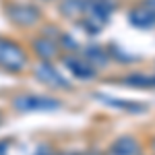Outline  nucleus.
<instances>
[{
  "label": "nucleus",
  "mask_w": 155,
  "mask_h": 155,
  "mask_svg": "<svg viewBox=\"0 0 155 155\" xmlns=\"http://www.w3.org/2000/svg\"><path fill=\"white\" fill-rule=\"evenodd\" d=\"M31 66V52L21 41L0 35V71L8 74H23Z\"/></svg>",
  "instance_id": "obj_1"
},
{
  "label": "nucleus",
  "mask_w": 155,
  "mask_h": 155,
  "mask_svg": "<svg viewBox=\"0 0 155 155\" xmlns=\"http://www.w3.org/2000/svg\"><path fill=\"white\" fill-rule=\"evenodd\" d=\"M4 17L8 23L17 29H35L44 21V12L35 2H23V0H6L4 2Z\"/></svg>",
  "instance_id": "obj_2"
},
{
  "label": "nucleus",
  "mask_w": 155,
  "mask_h": 155,
  "mask_svg": "<svg viewBox=\"0 0 155 155\" xmlns=\"http://www.w3.org/2000/svg\"><path fill=\"white\" fill-rule=\"evenodd\" d=\"M12 107L17 112H52L62 107V101L39 93H19L12 97Z\"/></svg>",
  "instance_id": "obj_3"
},
{
  "label": "nucleus",
  "mask_w": 155,
  "mask_h": 155,
  "mask_svg": "<svg viewBox=\"0 0 155 155\" xmlns=\"http://www.w3.org/2000/svg\"><path fill=\"white\" fill-rule=\"evenodd\" d=\"M29 52L39 62H54V60L62 58V48H60L58 39L46 35L41 31L29 39Z\"/></svg>",
  "instance_id": "obj_4"
},
{
  "label": "nucleus",
  "mask_w": 155,
  "mask_h": 155,
  "mask_svg": "<svg viewBox=\"0 0 155 155\" xmlns=\"http://www.w3.org/2000/svg\"><path fill=\"white\" fill-rule=\"evenodd\" d=\"M33 74L39 83L48 85L50 89H68L71 87V81L54 66V62H39L37 60V64L33 66Z\"/></svg>",
  "instance_id": "obj_5"
},
{
  "label": "nucleus",
  "mask_w": 155,
  "mask_h": 155,
  "mask_svg": "<svg viewBox=\"0 0 155 155\" xmlns=\"http://www.w3.org/2000/svg\"><path fill=\"white\" fill-rule=\"evenodd\" d=\"M62 64H64L66 71L71 72L74 79H79V81H93V79L97 77V66L91 64L85 56L62 54Z\"/></svg>",
  "instance_id": "obj_6"
},
{
  "label": "nucleus",
  "mask_w": 155,
  "mask_h": 155,
  "mask_svg": "<svg viewBox=\"0 0 155 155\" xmlns=\"http://www.w3.org/2000/svg\"><path fill=\"white\" fill-rule=\"evenodd\" d=\"M128 23L137 29L155 27V0H143L128 11Z\"/></svg>",
  "instance_id": "obj_7"
},
{
  "label": "nucleus",
  "mask_w": 155,
  "mask_h": 155,
  "mask_svg": "<svg viewBox=\"0 0 155 155\" xmlns=\"http://www.w3.org/2000/svg\"><path fill=\"white\" fill-rule=\"evenodd\" d=\"M58 11L62 17L77 21L87 15V0H58Z\"/></svg>",
  "instance_id": "obj_8"
},
{
  "label": "nucleus",
  "mask_w": 155,
  "mask_h": 155,
  "mask_svg": "<svg viewBox=\"0 0 155 155\" xmlns=\"http://www.w3.org/2000/svg\"><path fill=\"white\" fill-rule=\"evenodd\" d=\"M83 56L91 64H95L97 68L99 66H106V64H110L112 62V56H110V50L104 48V46H97V44H91V46H87V48L83 50Z\"/></svg>",
  "instance_id": "obj_9"
},
{
  "label": "nucleus",
  "mask_w": 155,
  "mask_h": 155,
  "mask_svg": "<svg viewBox=\"0 0 155 155\" xmlns=\"http://www.w3.org/2000/svg\"><path fill=\"white\" fill-rule=\"evenodd\" d=\"M120 83L126 85V87L151 89V87H155V77H153V74H145V72H132V74H126Z\"/></svg>",
  "instance_id": "obj_10"
},
{
  "label": "nucleus",
  "mask_w": 155,
  "mask_h": 155,
  "mask_svg": "<svg viewBox=\"0 0 155 155\" xmlns=\"http://www.w3.org/2000/svg\"><path fill=\"white\" fill-rule=\"evenodd\" d=\"M137 151H139V143L132 137H122V139H118L116 143L112 145V149H110L112 155H134Z\"/></svg>",
  "instance_id": "obj_11"
},
{
  "label": "nucleus",
  "mask_w": 155,
  "mask_h": 155,
  "mask_svg": "<svg viewBox=\"0 0 155 155\" xmlns=\"http://www.w3.org/2000/svg\"><path fill=\"white\" fill-rule=\"evenodd\" d=\"M74 23L79 25L85 33H89V35H97V33H101V29H104V25L97 23L95 19H91V17H81V19H77Z\"/></svg>",
  "instance_id": "obj_12"
},
{
  "label": "nucleus",
  "mask_w": 155,
  "mask_h": 155,
  "mask_svg": "<svg viewBox=\"0 0 155 155\" xmlns=\"http://www.w3.org/2000/svg\"><path fill=\"white\" fill-rule=\"evenodd\" d=\"M58 44H60V48H62V54H71V52H77L79 50V41L71 33H64V31L60 33Z\"/></svg>",
  "instance_id": "obj_13"
},
{
  "label": "nucleus",
  "mask_w": 155,
  "mask_h": 155,
  "mask_svg": "<svg viewBox=\"0 0 155 155\" xmlns=\"http://www.w3.org/2000/svg\"><path fill=\"white\" fill-rule=\"evenodd\" d=\"M104 101L114 107H124L126 112H145V104H137V101H120V99H104Z\"/></svg>",
  "instance_id": "obj_14"
},
{
  "label": "nucleus",
  "mask_w": 155,
  "mask_h": 155,
  "mask_svg": "<svg viewBox=\"0 0 155 155\" xmlns=\"http://www.w3.org/2000/svg\"><path fill=\"white\" fill-rule=\"evenodd\" d=\"M33 155H58V153H56V151H54V149H52L48 143H44V145H41V147H39V149H37Z\"/></svg>",
  "instance_id": "obj_15"
},
{
  "label": "nucleus",
  "mask_w": 155,
  "mask_h": 155,
  "mask_svg": "<svg viewBox=\"0 0 155 155\" xmlns=\"http://www.w3.org/2000/svg\"><path fill=\"white\" fill-rule=\"evenodd\" d=\"M0 155H8V141H0Z\"/></svg>",
  "instance_id": "obj_16"
},
{
  "label": "nucleus",
  "mask_w": 155,
  "mask_h": 155,
  "mask_svg": "<svg viewBox=\"0 0 155 155\" xmlns=\"http://www.w3.org/2000/svg\"><path fill=\"white\" fill-rule=\"evenodd\" d=\"M58 155H79V153H71V151H68V153H58Z\"/></svg>",
  "instance_id": "obj_17"
},
{
  "label": "nucleus",
  "mask_w": 155,
  "mask_h": 155,
  "mask_svg": "<svg viewBox=\"0 0 155 155\" xmlns=\"http://www.w3.org/2000/svg\"><path fill=\"white\" fill-rule=\"evenodd\" d=\"M37 2H54V0H37Z\"/></svg>",
  "instance_id": "obj_18"
}]
</instances>
